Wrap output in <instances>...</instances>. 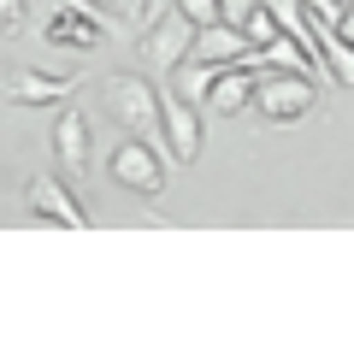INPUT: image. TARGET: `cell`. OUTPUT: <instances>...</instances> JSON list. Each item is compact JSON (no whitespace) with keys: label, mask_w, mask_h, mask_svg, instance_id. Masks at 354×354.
<instances>
[{"label":"cell","mask_w":354,"mask_h":354,"mask_svg":"<svg viewBox=\"0 0 354 354\" xmlns=\"http://www.w3.org/2000/svg\"><path fill=\"white\" fill-rule=\"evenodd\" d=\"M319 106L313 71H290V65H260L254 71V113L266 124H301Z\"/></svg>","instance_id":"1"},{"label":"cell","mask_w":354,"mask_h":354,"mask_svg":"<svg viewBox=\"0 0 354 354\" xmlns=\"http://www.w3.org/2000/svg\"><path fill=\"white\" fill-rule=\"evenodd\" d=\"M106 113H113L130 136L160 142V83H142V77H130V71H113L106 77Z\"/></svg>","instance_id":"2"},{"label":"cell","mask_w":354,"mask_h":354,"mask_svg":"<svg viewBox=\"0 0 354 354\" xmlns=\"http://www.w3.org/2000/svg\"><path fill=\"white\" fill-rule=\"evenodd\" d=\"M106 177H113L118 189H130V195H160L165 189V148L160 142H148V136H124L113 148V160H106Z\"/></svg>","instance_id":"3"},{"label":"cell","mask_w":354,"mask_h":354,"mask_svg":"<svg viewBox=\"0 0 354 354\" xmlns=\"http://www.w3.org/2000/svg\"><path fill=\"white\" fill-rule=\"evenodd\" d=\"M160 148H165V160H177V165L201 160V106H195L183 88H160Z\"/></svg>","instance_id":"4"},{"label":"cell","mask_w":354,"mask_h":354,"mask_svg":"<svg viewBox=\"0 0 354 354\" xmlns=\"http://www.w3.org/2000/svg\"><path fill=\"white\" fill-rule=\"evenodd\" d=\"M24 207L41 218V225H59V230H83L88 225V207H83V195L65 183V177H30L24 183Z\"/></svg>","instance_id":"5"},{"label":"cell","mask_w":354,"mask_h":354,"mask_svg":"<svg viewBox=\"0 0 354 354\" xmlns=\"http://www.w3.org/2000/svg\"><path fill=\"white\" fill-rule=\"evenodd\" d=\"M236 59H254L260 65V48H254L248 41V30L242 24H225V18H218V24H201L195 30V41H189V71H207V65H236Z\"/></svg>","instance_id":"6"},{"label":"cell","mask_w":354,"mask_h":354,"mask_svg":"<svg viewBox=\"0 0 354 354\" xmlns=\"http://www.w3.org/2000/svg\"><path fill=\"white\" fill-rule=\"evenodd\" d=\"M189 41H195V24L177 12V6H165V12L142 30V59H148V71H177V65L189 59Z\"/></svg>","instance_id":"7"},{"label":"cell","mask_w":354,"mask_h":354,"mask_svg":"<svg viewBox=\"0 0 354 354\" xmlns=\"http://www.w3.org/2000/svg\"><path fill=\"white\" fill-rule=\"evenodd\" d=\"M41 41H48V48H65V53H95V48L106 41L101 12L83 6V0H71V6H59V12L41 24Z\"/></svg>","instance_id":"8"},{"label":"cell","mask_w":354,"mask_h":354,"mask_svg":"<svg viewBox=\"0 0 354 354\" xmlns=\"http://www.w3.org/2000/svg\"><path fill=\"white\" fill-rule=\"evenodd\" d=\"M0 95L18 106H65L77 95V77L71 71H12L0 83Z\"/></svg>","instance_id":"9"},{"label":"cell","mask_w":354,"mask_h":354,"mask_svg":"<svg viewBox=\"0 0 354 354\" xmlns=\"http://www.w3.org/2000/svg\"><path fill=\"white\" fill-rule=\"evenodd\" d=\"M53 153H59L65 171H83V165H88V118H83V106L65 101L59 124H53Z\"/></svg>","instance_id":"10"},{"label":"cell","mask_w":354,"mask_h":354,"mask_svg":"<svg viewBox=\"0 0 354 354\" xmlns=\"http://www.w3.org/2000/svg\"><path fill=\"white\" fill-rule=\"evenodd\" d=\"M313 24V48H319V65H325V83H354V41L337 36V24H319V18H307Z\"/></svg>","instance_id":"11"},{"label":"cell","mask_w":354,"mask_h":354,"mask_svg":"<svg viewBox=\"0 0 354 354\" xmlns=\"http://www.w3.org/2000/svg\"><path fill=\"white\" fill-rule=\"evenodd\" d=\"M171 6L189 18L195 30H201V24H218V0H171Z\"/></svg>","instance_id":"12"},{"label":"cell","mask_w":354,"mask_h":354,"mask_svg":"<svg viewBox=\"0 0 354 354\" xmlns=\"http://www.w3.org/2000/svg\"><path fill=\"white\" fill-rule=\"evenodd\" d=\"M83 6H95V12H113V18H124V24H142V0H83Z\"/></svg>","instance_id":"13"},{"label":"cell","mask_w":354,"mask_h":354,"mask_svg":"<svg viewBox=\"0 0 354 354\" xmlns=\"http://www.w3.org/2000/svg\"><path fill=\"white\" fill-rule=\"evenodd\" d=\"M24 0H0V36H24Z\"/></svg>","instance_id":"14"},{"label":"cell","mask_w":354,"mask_h":354,"mask_svg":"<svg viewBox=\"0 0 354 354\" xmlns=\"http://www.w3.org/2000/svg\"><path fill=\"white\" fill-rule=\"evenodd\" d=\"M307 18H319V24H337V12H342V0H295Z\"/></svg>","instance_id":"15"},{"label":"cell","mask_w":354,"mask_h":354,"mask_svg":"<svg viewBox=\"0 0 354 354\" xmlns=\"http://www.w3.org/2000/svg\"><path fill=\"white\" fill-rule=\"evenodd\" d=\"M254 6H260V0H218V18H225V24H242Z\"/></svg>","instance_id":"16"},{"label":"cell","mask_w":354,"mask_h":354,"mask_svg":"<svg viewBox=\"0 0 354 354\" xmlns=\"http://www.w3.org/2000/svg\"><path fill=\"white\" fill-rule=\"evenodd\" d=\"M337 36H342V41H354V0L337 12Z\"/></svg>","instance_id":"17"},{"label":"cell","mask_w":354,"mask_h":354,"mask_svg":"<svg viewBox=\"0 0 354 354\" xmlns=\"http://www.w3.org/2000/svg\"><path fill=\"white\" fill-rule=\"evenodd\" d=\"M342 6H348V0H342Z\"/></svg>","instance_id":"18"}]
</instances>
